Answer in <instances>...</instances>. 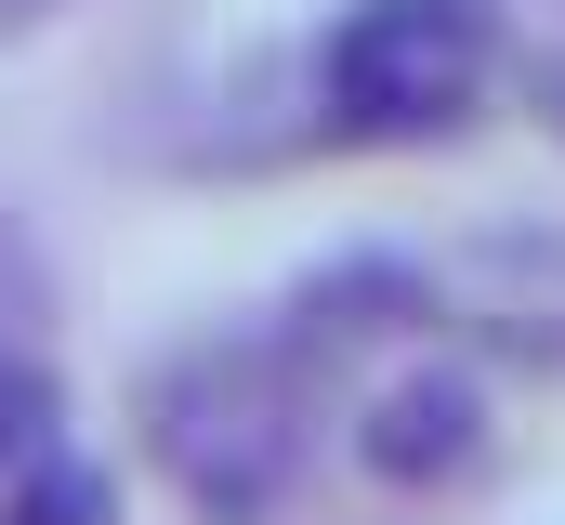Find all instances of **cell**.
I'll use <instances>...</instances> for the list:
<instances>
[{
    "mask_svg": "<svg viewBox=\"0 0 565 525\" xmlns=\"http://www.w3.org/2000/svg\"><path fill=\"white\" fill-rule=\"evenodd\" d=\"M145 447L198 525H277L302 486V355L289 342H184L145 382Z\"/></svg>",
    "mask_w": 565,
    "mask_h": 525,
    "instance_id": "6da1fadb",
    "label": "cell"
},
{
    "mask_svg": "<svg viewBox=\"0 0 565 525\" xmlns=\"http://www.w3.org/2000/svg\"><path fill=\"white\" fill-rule=\"evenodd\" d=\"M500 79V0H342L316 40L329 144H447Z\"/></svg>",
    "mask_w": 565,
    "mask_h": 525,
    "instance_id": "7a4b0ae2",
    "label": "cell"
},
{
    "mask_svg": "<svg viewBox=\"0 0 565 525\" xmlns=\"http://www.w3.org/2000/svg\"><path fill=\"white\" fill-rule=\"evenodd\" d=\"M473 460H487V382L447 368V355L395 368V382L355 407V473L369 486H460Z\"/></svg>",
    "mask_w": 565,
    "mask_h": 525,
    "instance_id": "3957f363",
    "label": "cell"
},
{
    "mask_svg": "<svg viewBox=\"0 0 565 525\" xmlns=\"http://www.w3.org/2000/svg\"><path fill=\"white\" fill-rule=\"evenodd\" d=\"M434 315V276L408 250H342V262H316L302 289H289V355L316 368V355H355V342H395V329H422Z\"/></svg>",
    "mask_w": 565,
    "mask_h": 525,
    "instance_id": "277c9868",
    "label": "cell"
},
{
    "mask_svg": "<svg viewBox=\"0 0 565 525\" xmlns=\"http://www.w3.org/2000/svg\"><path fill=\"white\" fill-rule=\"evenodd\" d=\"M0 525H119V473L53 433V447H26V460L0 473Z\"/></svg>",
    "mask_w": 565,
    "mask_h": 525,
    "instance_id": "5b68a950",
    "label": "cell"
},
{
    "mask_svg": "<svg viewBox=\"0 0 565 525\" xmlns=\"http://www.w3.org/2000/svg\"><path fill=\"white\" fill-rule=\"evenodd\" d=\"M66 433V382L26 355V342H0V473L26 460V447H53Z\"/></svg>",
    "mask_w": 565,
    "mask_h": 525,
    "instance_id": "8992f818",
    "label": "cell"
},
{
    "mask_svg": "<svg viewBox=\"0 0 565 525\" xmlns=\"http://www.w3.org/2000/svg\"><path fill=\"white\" fill-rule=\"evenodd\" d=\"M553 119H565V79H553Z\"/></svg>",
    "mask_w": 565,
    "mask_h": 525,
    "instance_id": "52a82bcc",
    "label": "cell"
}]
</instances>
